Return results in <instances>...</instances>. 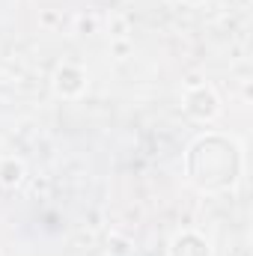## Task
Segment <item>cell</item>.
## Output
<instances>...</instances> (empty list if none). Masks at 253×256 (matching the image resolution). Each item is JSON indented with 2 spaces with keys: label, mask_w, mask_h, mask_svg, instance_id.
<instances>
[{
  "label": "cell",
  "mask_w": 253,
  "mask_h": 256,
  "mask_svg": "<svg viewBox=\"0 0 253 256\" xmlns=\"http://www.w3.org/2000/svg\"><path fill=\"white\" fill-rule=\"evenodd\" d=\"M24 179H27V164L15 155H3L0 158V188L15 191L24 185Z\"/></svg>",
  "instance_id": "5"
},
{
  "label": "cell",
  "mask_w": 253,
  "mask_h": 256,
  "mask_svg": "<svg viewBox=\"0 0 253 256\" xmlns=\"http://www.w3.org/2000/svg\"><path fill=\"white\" fill-rule=\"evenodd\" d=\"M182 3H185V6H202L206 0H182Z\"/></svg>",
  "instance_id": "12"
},
{
  "label": "cell",
  "mask_w": 253,
  "mask_h": 256,
  "mask_svg": "<svg viewBox=\"0 0 253 256\" xmlns=\"http://www.w3.org/2000/svg\"><path fill=\"white\" fill-rule=\"evenodd\" d=\"M128 54H131V42L128 39H110V57L126 60Z\"/></svg>",
  "instance_id": "8"
},
{
  "label": "cell",
  "mask_w": 253,
  "mask_h": 256,
  "mask_svg": "<svg viewBox=\"0 0 253 256\" xmlns=\"http://www.w3.org/2000/svg\"><path fill=\"white\" fill-rule=\"evenodd\" d=\"M108 30H110V39H128V18H126V15L110 18Z\"/></svg>",
  "instance_id": "7"
},
{
  "label": "cell",
  "mask_w": 253,
  "mask_h": 256,
  "mask_svg": "<svg viewBox=\"0 0 253 256\" xmlns=\"http://www.w3.org/2000/svg\"><path fill=\"white\" fill-rule=\"evenodd\" d=\"M134 238L128 232H120V230H110L108 238H104V254L108 256H134Z\"/></svg>",
  "instance_id": "6"
},
{
  "label": "cell",
  "mask_w": 253,
  "mask_h": 256,
  "mask_svg": "<svg viewBox=\"0 0 253 256\" xmlns=\"http://www.w3.org/2000/svg\"><path fill=\"white\" fill-rule=\"evenodd\" d=\"M224 104H220V96L214 92V86L202 84L196 90H185V114L196 122H214L220 116Z\"/></svg>",
  "instance_id": "3"
},
{
  "label": "cell",
  "mask_w": 253,
  "mask_h": 256,
  "mask_svg": "<svg viewBox=\"0 0 253 256\" xmlns=\"http://www.w3.org/2000/svg\"><path fill=\"white\" fill-rule=\"evenodd\" d=\"M202 84H206L202 72H188V74H185V80H182V86H185V90H196V86H202Z\"/></svg>",
  "instance_id": "10"
},
{
  "label": "cell",
  "mask_w": 253,
  "mask_h": 256,
  "mask_svg": "<svg viewBox=\"0 0 253 256\" xmlns=\"http://www.w3.org/2000/svg\"><path fill=\"white\" fill-rule=\"evenodd\" d=\"M244 173V152L226 134H200L185 149V176L194 188L206 194L230 191Z\"/></svg>",
  "instance_id": "1"
},
{
  "label": "cell",
  "mask_w": 253,
  "mask_h": 256,
  "mask_svg": "<svg viewBox=\"0 0 253 256\" xmlns=\"http://www.w3.org/2000/svg\"><path fill=\"white\" fill-rule=\"evenodd\" d=\"M167 256H212V244L202 232L196 230H182L170 238Z\"/></svg>",
  "instance_id": "4"
},
{
  "label": "cell",
  "mask_w": 253,
  "mask_h": 256,
  "mask_svg": "<svg viewBox=\"0 0 253 256\" xmlns=\"http://www.w3.org/2000/svg\"><path fill=\"white\" fill-rule=\"evenodd\" d=\"M86 84H90L86 68L78 66V63H60L54 68V74H51V90H54V96L63 98V102L80 98V96L86 92Z\"/></svg>",
  "instance_id": "2"
},
{
  "label": "cell",
  "mask_w": 253,
  "mask_h": 256,
  "mask_svg": "<svg viewBox=\"0 0 253 256\" xmlns=\"http://www.w3.org/2000/svg\"><path fill=\"white\" fill-rule=\"evenodd\" d=\"M39 24H42V27H57V24H60V15H57L54 9H45V12L39 15Z\"/></svg>",
  "instance_id": "11"
},
{
  "label": "cell",
  "mask_w": 253,
  "mask_h": 256,
  "mask_svg": "<svg viewBox=\"0 0 253 256\" xmlns=\"http://www.w3.org/2000/svg\"><path fill=\"white\" fill-rule=\"evenodd\" d=\"M96 27H98V24H96L92 15H84V12L78 15V33H96Z\"/></svg>",
  "instance_id": "9"
}]
</instances>
